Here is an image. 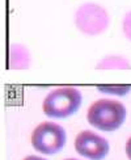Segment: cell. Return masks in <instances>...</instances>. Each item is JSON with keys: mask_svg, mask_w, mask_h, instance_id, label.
I'll return each mask as SVG.
<instances>
[{"mask_svg": "<svg viewBox=\"0 0 131 160\" xmlns=\"http://www.w3.org/2000/svg\"><path fill=\"white\" fill-rule=\"evenodd\" d=\"M87 119L95 129L111 132L115 131L124 123L126 108L119 101L111 98H100L89 106Z\"/></svg>", "mask_w": 131, "mask_h": 160, "instance_id": "6da1fadb", "label": "cell"}, {"mask_svg": "<svg viewBox=\"0 0 131 160\" xmlns=\"http://www.w3.org/2000/svg\"><path fill=\"white\" fill-rule=\"evenodd\" d=\"M83 96L74 87H59L45 97L42 110L47 117L55 119L67 118L79 110Z\"/></svg>", "mask_w": 131, "mask_h": 160, "instance_id": "7a4b0ae2", "label": "cell"}, {"mask_svg": "<svg viewBox=\"0 0 131 160\" xmlns=\"http://www.w3.org/2000/svg\"><path fill=\"white\" fill-rule=\"evenodd\" d=\"M74 22L77 30L85 36H100L109 28L108 11L97 3H84L75 12Z\"/></svg>", "mask_w": 131, "mask_h": 160, "instance_id": "3957f363", "label": "cell"}, {"mask_svg": "<svg viewBox=\"0 0 131 160\" xmlns=\"http://www.w3.org/2000/svg\"><path fill=\"white\" fill-rule=\"evenodd\" d=\"M67 137L61 125L55 122H41L33 130L30 143L37 152L43 155H55L64 147Z\"/></svg>", "mask_w": 131, "mask_h": 160, "instance_id": "277c9868", "label": "cell"}, {"mask_svg": "<svg viewBox=\"0 0 131 160\" xmlns=\"http://www.w3.org/2000/svg\"><path fill=\"white\" fill-rule=\"evenodd\" d=\"M75 150L89 160H102L108 156L110 146L104 137L92 130H83L75 138Z\"/></svg>", "mask_w": 131, "mask_h": 160, "instance_id": "5b68a950", "label": "cell"}, {"mask_svg": "<svg viewBox=\"0 0 131 160\" xmlns=\"http://www.w3.org/2000/svg\"><path fill=\"white\" fill-rule=\"evenodd\" d=\"M32 64V55L25 45L11 43L9 46V68L16 71L28 70Z\"/></svg>", "mask_w": 131, "mask_h": 160, "instance_id": "8992f818", "label": "cell"}, {"mask_svg": "<svg viewBox=\"0 0 131 160\" xmlns=\"http://www.w3.org/2000/svg\"><path fill=\"white\" fill-rule=\"evenodd\" d=\"M96 70H131V63L123 55H106L101 58L100 62L96 64Z\"/></svg>", "mask_w": 131, "mask_h": 160, "instance_id": "52a82bcc", "label": "cell"}, {"mask_svg": "<svg viewBox=\"0 0 131 160\" xmlns=\"http://www.w3.org/2000/svg\"><path fill=\"white\" fill-rule=\"evenodd\" d=\"M97 89L101 93H106V95H111V96H126L127 93L131 91V85L129 84H98Z\"/></svg>", "mask_w": 131, "mask_h": 160, "instance_id": "ba28073f", "label": "cell"}, {"mask_svg": "<svg viewBox=\"0 0 131 160\" xmlns=\"http://www.w3.org/2000/svg\"><path fill=\"white\" fill-rule=\"evenodd\" d=\"M122 32L124 37H126L129 41L131 42V11L127 12L126 15L123 16V20H122Z\"/></svg>", "mask_w": 131, "mask_h": 160, "instance_id": "9c48e42d", "label": "cell"}, {"mask_svg": "<svg viewBox=\"0 0 131 160\" xmlns=\"http://www.w3.org/2000/svg\"><path fill=\"white\" fill-rule=\"evenodd\" d=\"M124 151H126V155H127L129 160H131V137L127 139V142H126V147H124Z\"/></svg>", "mask_w": 131, "mask_h": 160, "instance_id": "30bf717a", "label": "cell"}, {"mask_svg": "<svg viewBox=\"0 0 131 160\" xmlns=\"http://www.w3.org/2000/svg\"><path fill=\"white\" fill-rule=\"evenodd\" d=\"M22 160H46V159H43L41 156H37V155H29V156H26L25 159H22Z\"/></svg>", "mask_w": 131, "mask_h": 160, "instance_id": "8fae6325", "label": "cell"}, {"mask_svg": "<svg viewBox=\"0 0 131 160\" xmlns=\"http://www.w3.org/2000/svg\"><path fill=\"white\" fill-rule=\"evenodd\" d=\"M66 160H77V159H66Z\"/></svg>", "mask_w": 131, "mask_h": 160, "instance_id": "7c38bea8", "label": "cell"}]
</instances>
